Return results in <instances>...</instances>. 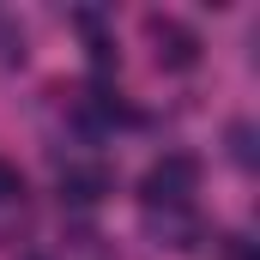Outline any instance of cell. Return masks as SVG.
I'll use <instances>...</instances> for the list:
<instances>
[{"instance_id":"cell-5","label":"cell","mask_w":260,"mask_h":260,"mask_svg":"<svg viewBox=\"0 0 260 260\" xmlns=\"http://www.w3.org/2000/svg\"><path fill=\"white\" fill-rule=\"evenodd\" d=\"M230 157H236V164H254V127H248V121L230 127Z\"/></svg>"},{"instance_id":"cell-4","label":"cell","mask_w":260,"mask_h":260,"mask_svg":"<svg viewBox=\"0 0 260 260\" xmlns=\"http://www.w3.org/2000/svg\"><path fill=\"white\" fill-rule=\"evenodd\" d=\"M12 200H24V170L0 157V206H12Z\"/></svg>"},{"instance_id":"cell-2","label":"cell","mask_w":260,"mask_h":260,"mask_svg":"<svg viewBox=\"0 0 260 260\" xmlns=\"http://www.w3.org/2000/svg\"><path fill=\"white\" fill-rule=\"evenodd\" d=\"M145 37H151V49H157V67H170V73H188L200 61V37L188 24H176V18H145Z\"/></svg>"},{"instance_id":"cell-6","label":"cell","mask_w":260,"mask_h":260,"mask_svg":"<svg viewBox=\"0 0 260 260\" xmlns=\"http://www.w3.org/2000/svg\"><path fill=\"white\" fill-rule=\"evenodd\" d=\"M224 260H260L248 236H224Z\"/></svg>"},{"instance_id":"cell-3","label":"cell","mask_w":260,"mask_h":260,"mask_svg":"<svg viewBox=\"0 0 260 260\" xmlns=\"http://www.w3.org/2000/svg\"><path fill=\"white\" fill-rule=\"evenodd\" d=\"M115 194V176L109 164H67L61 170V200L67 206H97V200Z\"/></svg>"},{"instance_id":"cell-1","label":"cell","mask_w":260,"mask_h":260,"mask_svg":"<svg viewBox=\"0 0 260 260\" xmlns=\"http://www.w3.org/2000/svg\"><path fill=\"white\" fill-rule=\"evenodd\" d=\"M194 188H200V157H194V151H164V157L145 170L139 200H145L151 212H157V206H164V212H182Z\"/></svg>"}]
</instances>
